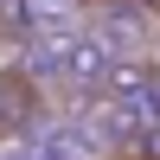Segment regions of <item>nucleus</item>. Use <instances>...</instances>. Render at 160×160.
Instances as JSON below:
<instances>
[{
    "instance_id": "1",
    "label": "nucleus",
    "mask_w": 160,
    "mask_h": 160,
    "mask_svg": "<svg viewBox=\"0 0 160 160\" xmlns=\"http://www.w3.org/2000/svg\"><path fill=\"white\" fill-rule=\"evenodd\" d=\"M128 7H141V13H160V0H128Z\"/></svg>"
}]
</instances>
